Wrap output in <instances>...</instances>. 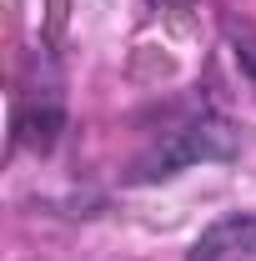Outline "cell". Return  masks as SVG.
<instances>
[{
  "label": "cell",
  "mask_w": 256,
  "mask_h": 261,
  "mask_svg": "<svg viewBox=\"0 0 256 261\" xmlns=\"http://www.w3.org/2000/svg\"><path fill=\"white\" fill-rule=\"evenodd\" d=\"M236 156V130L226 126L221 116H191L181 121L176 130H166L156 146L131 166V181L136 186H156V181H171L176 171L186 166H201V161H231Z\"/></svg>",
  "instance_id": "cell-1"
},
{
  "label": "cell",
  "mask_w": 256,
  "mask_h": 261,
  "mask_svg": "<svg viewBox=\"0 0 256 261\" xmlns=\"http://www.w3.org/2000/svg\"><path fill=\"white\" fill-rule=\"evenodd\" d=\"M186 261H256V216L226 211L191 241Z\"/></svg>",
  "instance_id": "cell-2"
},
{
  "label": "cell",
  "mask_w": 256,
  "mask_h": 261,
  "mask_svg": "<svg viewBox=\"0 0 256 261\" xmlns=\"http://www.w3.org/2000/svg\"><path fill=\"white\" fill-rule=\"evenodd\" d=\"M61 126H65V111H61V100H56V96H45L40 106L25 100V106L15 111V141L31 146V151H50L56 136H61Z\"/></svg>",
  "instance_id": "cell-3"
}]
</instances>
